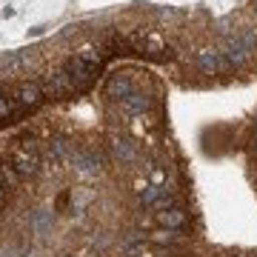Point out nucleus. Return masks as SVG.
Instances as JSON below:
<instances>
[{"instance_id":"obj_7","label":"nucleus","mask_w":257,"mask_h":257,"mask_svg":"<svg viewBox=\"0 0 257 257\" xmlns=\"http://www.w3.org/2000/svg\"><path fill=\"white\" fill-rule=\"evenodd\" d=\"M72 163L80 175H97L103 169V157L97 155V152H74Z\"/></svg>"},{"instance_id":"obj_4","label":"nucleus","mask_w":257,"mask_h":257,"mask_svg":"<svg viewBox=\"0 0 257 257\" xmlns=\"http://www.w3.org/2000/svg\"><path fill=\"white\" fill-rule=\"evenodd\" d=\"M43 100H46V94H43V89H40V83H23V86L18 89V97H15V103L20 106V111L37 109Z\"/></svg>"},{"instance_id":"obj_19","label":"nucleus","mask_w":257,"mask_h":257,"mask_svg":"<svg viewBox=\"0 0 257 257\" xmlns=\"http://www.w3.org/2000/svg\"><path fill=\"white\" fill-rule=\"evenodd\" d=\"M155 240L157 243H175V234H172V231H160V234H155Z\"/></svg>"},{"instance_id":"obj_10","label":"nucleus","mask_w":257,"mask_h":257,"mask_svg":"<svg viewBox=\"0 0 257 257\" xmlns=\"http://www.w3.org/2000/svg\"><path fill=\"white\" fill-rule=\"evenodd\" d=\"M149 106H152V97H149V94H143V92H132L126 100H123L126 114H143Z\"/></svg>"},{"instance_id":"obj_13","label":"nucleus","mask_w":257,"mask_h":257,"mask_svg":"<svg viewBox=\"0 0 257 257\" xmlns=\"http://www.w3.org/2000/svg\"><path fill=\"white\" fill-rule=\"evenodd\" d=\"M32 226H35L37 234H46V231L52 229V211H46V209L35 211V214H32Z\"/></svg>"},{"instance_id":"obj_9","label":"nucleus","mask_w":257,"mask_h":257,"mask_svg":"<svg viewBox=\"0 0 257 257\" xmlns=\"http://www.w3.org/2000/svg\"><path fill=\"white\" fill-rule=\"evenodd\" d=\"M74 157V146L69 138H52V143H49V160L52 163H66V160H72Z\"/></svg>"},{"instance_id":"obj_11","label":"nucleus","mask_w":257,"mask_h":257,"mask_svg":"<svg viewBox=\"0 0 257 257\" xmlns=\"http://www.w3.org/2000/svg\"><path fill=\"white\" fill-rule=\"evenodd\" d=\"M0 183H3V189H18V183H20L18 169L9 163H0Z\"/></svg>"},{"instance_id":"obj_14","label":"nucleus","mask_w":257,"mask_h":257,"mask_svg":"<svg viewBox=\"0 0 257 257\" xmlns=\"http://www.w3.org/2000/svg\"><path fill=\"white\" fill-rule=\"evenodd\" d=\"M160 223H163V226H169V229H180V226L186 223V214L180 209H169V211H163V214H160Z\"/></svg>"},{"instance_id":"obj_16","label":"nucleus","mask_w":257,"mask_h":257,"mask_svg":"<svg viewBox=\"0 0 257 257\" xmlns=\"http://www.w3.org/2000/svg\"><path fill=\"white\" fill-rule=\"evenodd\" d=\"M12 114H20V106L12 100V97H3V94H0V120L12 117Z\"/></svg>"},{"instance_id":"obj_1","label":"nucleus","mask_w":257,"mask_h":257,"mask_svg":"<svg viewBox=\"0 0 257 257\" xmlns=\"http://www.w3.org/2000/svg\"><path fill=\"white\" fill-rule=\"evenodd\" d=\"M66 74L72 77V83H74V92H86L89 86H92L94 80H97V66H92V63H86V60H80V57L74 55L72 60H66Z\"/></svg>"},{"instance_id":"obj_5","label":"nucleus","mask_w":257,"mask_h":257,"mask_svg":"<svg viewBox=\"0 0 257 257\" xmlns=\"http://www.w3.org/2000/svg\"><path fill=\"white\" fill-rule=\"evenodd\" d=\"M223 57H226V63L231 66V69H243V66L248 63V52L243 49V43H240V37L234 35V37H229L226 40V49H223Z\"/></svg>"},{"instance_id":"obj_2","label":"nucleus","mask_w":257,"mask_h":257,"mask_svg":"<svg viewBox=\"0 0 257 257\" xmlns=\"http://www.w3.org/2000/svg\"><path fill=\"white\" fill-rule=\"evenodd\" d=\"M40 89L46 97H66V94H74V83L72 77L66 74V69H57V72H49L40 83Z\"/></svg>"},{"instance_id":"obj_15","label":"nucleus","mask_w":257,"mask_h":257,"mask_svg":"<svg viewBox=\"0 0 257 257\" xmlns=\"http://www.w3.org/2000/svg\"><path fill=\"white\" fill-rule=\"evenodd\" d=\"M77 57H80V60H86V63L97 66V69L103 66V55H100V52H97L94 46H83L80 52H77Z\"/></svg>"},{"instance_id":"obj_3","label":"nucleus","mask_w":257,"mask_h":257,"mask_svg":"<svg viewBox=\"0 0 257 257\" xmlns=\"http://www.w3.org/2000/svg\"><path fill=\"white\" fill-rule=\"evenodd\" d=\"M197 66H200V72H206V74H217V72H229L231 69V66L226 63L223 52H217V49H200V52H197Z\"/></svg>"},{"instance_id":"obj_8","label":"nucleus","mask_w":257,"mask_h":257,"mask_svg":"<svg viewBox=\"0 0 257 257\" xmlns=\"http://www.w3.org/2000/svg\"><path fill=\"white\" fill-rule=\"evenodd\" d=\"M132 92H135V86H132V80H128V74H123V72L111 74L109 83H106V94L114 97V100H120V103L126 100Z\"/></svg>"},{"instance_id":"obj_17","label":"nucleus","mask_w":257,"mask_h":257,"mask_svg":"<svg viewBox=\"0 0 257 257\" xmlns=\"http://www.w3.org/2000/svg\"><path fill=\"white\" fill-rule=\"evenodd\" d=\"M237 37H240V43H243V49H246L248 55H254L257 52V35L254 32H251V29H243Z\"/></svg>"},{"instance_id":"obj_6","label":"nucleus","mask_w":257,"mask_h":257,"mask_svg":"<svg viewBox=\"0 0 257 257\" xmlns=\"http://www.w3.org/2000/svg\"><path fill=\"white\" fill-rule=\"evenodd\" d=\"M15 169H18L20 177H35L37 172H40V155H37L35 149H23V152H18V157H15Z\"/></svg>"},{"instance_id":"obj_18","label":"nucleus","mask_w":257,"mask_h":257,"mask_svg":"<svg viewBox=\"0 0 257 257\" xmlns=\"http://www.w3.org/2000/svg\"><path fill=\"white\" fill-rule=\"evenodd\" d=\"M160 192H163V189H157V186H146V189H143V192H140V200L146 203H157L160 200Z\"/></svg>"},{"instance_id":"obj_12","label":"nucleus","mask_w":257,"mask_h":257,"mask_svg":"<svg viewBox=\"0 0 257 257\" xmlns=\"http://www.w3.org/2000/svg\"><path fill=\"white\" fill-rule=\"evenodd\" d=\"M111 149H114V155L120 157V160H123V163H132V160H135V149H132V143H128V140H120V138H114L111 140Z\"/></svg>"}]
</instances>
